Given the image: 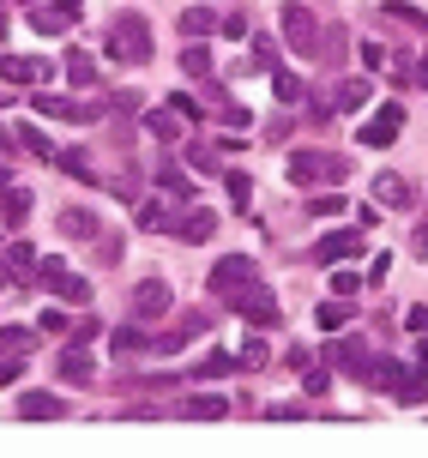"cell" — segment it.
Returning <instances> with one entry per match:
<instances>
[{
  "instance_id": "cell-10",
  "label": "cell",
  "mask_w": 428,
  "mask_h": 458,
  "mask_svg": "<svg viewBox=\"0 0 428 458\" xmlns=\"http://www.w3.org/2000/svg\"><path fill=\"white\" fill-rule=\"evenodd\" d=\"M175 416H181V422H224L229 398H224V392H187V398L175 404Z\"/></svg>"
},
{
  "instance_id": "cell-15",
  "label": "cell",
  "mask_w": 428,
  "mask_h": 458,
  "mask_svg": "<svg viewBox=\"0 0 428 458\" xmlns=\"http://www.w3.org/2000/svg\"><path fill=\"white\" fill-rule=\"evenodd\" d=\"M48 61H30V55H6V61H0V79H6V85H43L48 79Z\"/></svg>"
},
{
  "instance_id": "cell-9",
  "label": "cell",
  "mask_w": 428,
  "mask_h": 458,
  "mask_svg": "<svg viewBox=\"0 0 428 458\" xmlns=\"http://www.w3.org/2000/svg\"><path fill=\"white\" fill-rule=\"evenodd\" d=\"M19 422H67L61 392H19Z\"/></svg>"
},
{
  "instance_id": "cell-51",
  "label": "cell",
  "mask_w": 428,
  "mask_h": 458,
  "mask_svg": "<svg viewBox=\"0 0 428 458\" xmlns=\"http://www.w3.org/2000/svg\"><path fill=\"white\" fill-rule=\"evenodd\" d=\"M218 30H224V37H248V13H224Z\"/></svg>"
},
{
  "instance_id": "cell-60",
  "label": "cell",
  "mask_w": 428,
  "mask_h": 458,
  "mask_svg": "<svg viewBox=\"0 0 428 458\" xmlns=\"http://www.w3.org/2000/svg\"><path fill=\"white\" fill-rule=\"evenodd\" d=\"M416 253L428 259V211H423V224H416Z\"/></svg>"
},
{
  "instance_id": "cell-4",
  "label": "cell",
  "mask_w": 428,
  "mask_h": 458,
  "mask_svg": "<svg viewBox=\"0 0 428 458\" xmlns=\"http://www.w3.org/2000/svg\"><path fill=\"white\" fill-rule=\"evenodd\" d=\"M350 163L332 157V151H290V182L295 187H314V182H344Z\"/></svg>"
},
{
  "instance_id": "cell-7",
  "label": "cell",
  "mask_w": 428,
  "mask_h": 458,
  "mask_svg": "<svg viewBox=\"0 0 428 458\" xmlns=\"http://www.w3.org/2000/svg\"><path fill=\"white\" fill-rule=\"evenodd\" d=\"M398 127H405V103H386L374 121H362V127H356V145H368V151H386V145L398 139Z\"/></svg>"
},
{
  "instance_id": "cell-39",
  "label": "cell",
  "mask_w": 428,
  "mask_h": 458,
  "mask_svg": "<svg viewBox=\"0 0 428 458\" xmlns=\"http://www.w3.org/2000/svg\"><path fill=\"white\" fill-rule=\"evenodd\" d=\"M302 392H308V398H326V392H332V374L314 368V362H302Z\"/></svg>"
},
{
  "instance_id": "cell-52",
  "label": "cell",
  "mask_w": 428,
  "mask_h": 458,
  "mask_svg": "<svg viewBox=\"0 0 428 458\" xmlns=\"http://www.w3.org/2000/svg\"><path fill=\"white\" fill-rule=\"evenodd\" d=\"M169 109H175V114H181V121H200V103H193V97H181V91H175V97H169Z\"/></svg>"
},
{
  "instance_id": "cell-2",
  "label": "cell",
  "mask_w": 428,
  "mask_h": 458,
  "mask_svg": "<svg viewBox=\"0 0 428 458\" xmlns=\"http://www.w3.org/2000/svg\"><path fill=\"white\" fill-rule=\"evenodd\" d=\"M224 308H229V314H242L248 326H278V296H271V290L260 284V277H248L242 290H229V296H224Z\"/></svg>"
},
{
  "instance_id": "cell-57",
  "label": "cell",
  "mask_w": 428,
  "mask_h": 458,
  "mask_svg": "<svg viewBox=\"0 0 428 458\" xmlns=\"http://www.w3.org/2000/svg\"><path fill=\"white\" fill-rule=\"evenodd\" d=\"M405 326L410 332H428V308H405Z\"/></svg>"
},
{
  "instance_id": "cell-55",
  "label": "cell",
  "mask_w": 428,
  "mask_h": 458,
  "mask_svg": "<svg viewBox=\"0 0 428 458\" xmlns=\"http://www.w3.org/2000/svg\"><path fill=\"white\" fill-rule=\"evenodd\" d=\"M121 248H127L121 235H103V242H97V253H103V259H121Z\"/></svg>"
},
{
  "instance_id": "cell-37",
  "label": "cell",
  "mask_w": 428,
  "mask_h": 458,
  "mask_svg": "<svg viewBox=\"0 0 428 458\" xmlns=\"http://www.w3.org/2000/svg\"><path fill=\"white\" fill-rule=\"evenodd\" d=\"M6 272H13V277L37 272V248H30V242H13V248H6Z\"/></svg>"
},
{
  "instance_id": "cell-14",
  "label": "cell",
  "mask_w": 428,
  "mask_h": 458,
  "mask_svg": "<svg viewBox=\"0 0 428 458\" xmlns=\"http://www.w3.org/2000/svg\"><path fill=\"white\" fill-rule=\"evenodd\" d=\"M151 182H158L163 199H181V206H193V175H187L181 163H158V175H151Z\"/></svg>"
},
{
  "instance_id": "cell-58",
  "label": "cell",
  "mask_w": 428,
  "mask_h": 458,
  "mask_svg": "<svg viewBox=\"0 0 428 458\" xmlns=\"http://www.w3.org/2000/svg\"><path fill=\"white\" fill-rule=\"evenodd\" d=\"M55 6H61V13H67V19H73V24L85 19V0H55Z\"/></svg>"
},
{
  "instance_id": "cell-48",
  "label": "cell",
  "mask_w": 428,
  "mask_h": 458,
  "mask_svg": "<svg viewBox=\"0 0 428 458\" xmlns=\"http://www.w3.org/2000/svg\"><path fill=\"white\" fill-rule=\"evenodd\" d=\"M290 127H295L290 114H271V121H266V133H260V139H271V145H284V139H290Z\"/></svg>"
},
{
  "instance_id": "cell-12",
  "label": "cell",
  "mask_w": 428,
  "mask_h": 458,
  "mask_svg": "<svg viewBox=\"0 0 428 458\" xmlns=\"http://www.w3.org/2000/svg\"><path fill=\"white\" fill-rule=\"evenodd\" d=\"M175 235L187 242V248H200V242H211L218 235V211H205V206H187L175 217Z\"/></svg>"
},
{
  "instance_id": "cell-50",
  "label": "cell",
  "mask_w": 428,
  "mask_h": 458,
  "mask_svg": "<svg viewBox=\"0 0 428 458\" xmlns=\"http://www.w3.org/2000/svg\"><path fill=\"white\" fill-rule=\"evenodd\" d=\"M97 332H103V326H97V320H73L67 344H90V338H97Z\"/></svg>"
},
{
  "instance_id": "cell-35",
  "label": "cell",
  "mask_w": 428,
  "mask_h": 458,
  "mask_svg": "<svg viewBox=\"0 0 428 458\" xmlns=\"http://www.w3.org/2000/svg\"><path fill=\"white\" fill-rule=\"evenodd\" d=\"M55 163L67 169L73 182H97V169H90V157H85V151H55ZM97 187H103V182H97Z\"/></svg>"
},
{
  "instance_id": "cell-44",
  "label": "cell",
  "mask_w": 428,
  "mask_h": 458,
  "mask_svg": "<svg viewBox=\"0 0 428 458\" xmlns=\"http://www.w3.org/2000/svg\"><path fill=\"white\" fill-rule=\"evenodd\" d=\"M266 356L271 350H266V338H260V326H253V338L242 344V368H266Z\"/></svg>"
},
{
  "instance_id": "cell-33",
  "label": "cell",
  "mask_w": 428,
  "mask_h": 458,
  "mask_svg": "<svg viewBox=\"0 0 428 458\" xmlns=\"http://www.w3.org/2000/svg\"><path fill=\"white\" fill-rule=\"evenodd\" d=\"M30 24H37V30H43V37H61V30H67V13H61V6H30Z\"/></svg>"
},
{
  "instance_id": "cell-46",
  "label": "cell",
  "mask_w": 428,
  "mask_h": 458,
  "mask_svg": "<svg viewBox=\"0 0 428 458\" xmlns=\"http://www.w3.org/2000/svg\"><path fill=\"white\" fill-rule=\"evenodd\" d=\"M145 344H151V332H139V326H121L115 332V350H145Z\"/></svg>"
},
{
  "instance_id": "cell-22",
  "label": "cell",
  "mask_w": 428,
  "mask_h": 458,
  "mask_svg": "<svg viewBox=\"0 0 428 458\" xmlns=\"http://www.w3.org/2000/svg\"><path fill=\"white\" fill-rule=\"evenodd\" d=\"M55 368H61V380H67V386H85V380H90V356H85V344H67Z\"/></svg>"
},
{
  "instance_id": "cell-40",
  "label": "cell",
  "mask_w": 428,
  "mask_h": 458,
  "mask_svg": "<svg viewBox=\"0 0 428 458\" xmlns=\"http://www.w3.org/2000/svg\"><path fill=\"white\" fill-rule=\"evenodd\" d=\"M266 422H308V404H295V398H278V404H266Z\"/></svg>"
},
{
  "instance_id": "cell-26",
  "label": "cell",
  "mask_w": 428,
  "mask_h": 458,
  "mask_svg": "<svg viewBox=\"0 0 428 458\" xmlns=\"http://www.w3.org/2000/svg\"><path fill=\"white\" fill-rule=\"evenodd\" d=\"M37 350V326H0V356H30Z\"/></svg>"
},
{
  "instance_id": "cell-27",
  "label": "cell",
  "mask_w": 428,
  "mask_h": 458,
  "mask_svg": "<svg viewBox=\"0 0 428 458\" xmlns=\"http://www.w3.org/2000/svg\"><path fill=\"white\" fill-rule=\"evenodd\" d=\"M187 169H200V175H224V151L205 145V139H193V145H187Z\"/></svg>"
},
{
  "instance_id": "cell-59",
  "label": "cell",
  "mask_w": 428,
  "mask_h": 458,
  "mask_svg": "<svg viewBox=\"0 0 428 458\" xmlns=\"http://www.w3.org/2000/svg\"><path fill=\"white\" fill-rule=\"evenodd\" d=\"M410 85H423V91H428V61H410Z\"/></svg>"
},
{
  "instance_id": "cell-21",
  "label": "cell",
  "mask_w": 428,
  "mask_h": 458,
  "mask_svg": "<svg viewBox=\"0 0 428 458\" xmlns=\"http://www.w3.org/2000/svg\"><path fill=\"white\" fill-rule=\"evenodd\" d=\"M314 320L326 326V332H344V326L356 320V301H350V296H332V301H320V308H314Z\"/></svg>"
},
{
  "instance_id": "cell-36",
  "label": "cell",
  "mask_w": 428,
  "mask_h": 458,
  "mask_svg": "<svg viewBox=\"0 0 428 458\" xmlns=\"http://www.w3.org/2000/svg\"><path fill=\"white\" fill-rule=\"evenodd\" d=\"M139 229H175V211L163 206V199H145L139 206Z\"/></svg>"
},
{
  "instance_id": "cell-13",
  "label": "cell",
  "mask_w": 428,
  "mask_h": 458,
  "mask_svg": "<svg viewBox=\"0 0 428 458\" xmlns=\"http://www.w3.org/2000/svg\"><path fill=\"white\" fill-rule=\"evenodd\" d=\"M37 109L55 114V121H97V114H103V103H79V97H55V91H43V97H37Z\"/></svg>"
},
{
  "instance_id": "cell-49",
  "label": "cell",
  "mask_w": 428,
  "mask_h": 458,
  "mask_svg": "<svg viewBox=\"0 0 428 458\" xmlns=\"http://www.w3.org/2000/svg\"><path fill=\"white\" fill-rule=\"evenodd\" d=\"M37 332H73V320H67V314H61V308H48L43 320H37Z\"/></svg>"
},
{
  "instance_id": "cell-53",
  "label": "cell",
  "mask_w": 428,
  "mask_h": 458,
  "mask_svg": "<svg viewBox=\"0 0 428 458\" xmlns=\"http://www.w3.org/2000/svg\"><path fill=\"white\" fill-rule=\"evenodd\" d=\"M158 404H133V411H121V422H158Z\"/></svg>"
},
{
  "instance_id": "cell-19",
  "label": "cell",
  "mask_w": 428,
  "mask_h": 458,
  "mask_svg": "<svg viewBox=\"0 0 428 458\" xmlns=\"http://www.w3.org/2000/svg\"><path fill=\"white\" fill-rule=\"evenodd\" d=\"M398 374H405V362H392V356H368V368H362L356 380H362V386H374V392H392V386H398Z\"/></svg>"
},
{
  "instance_id": "cell-45",
  "label": "cell",
  "mask_w": 428,
  "mask_h": 458,
  "mask_svg": "<svg viewBox=\"0 0 428 458\" xmlns=\"http://www.w3.org/2000/svg\"><path fill=\"white\" fill-rule=\"evenodd\" d=\"M308 211H314V217H338V211H344V193H314V199H308Z\"/></svg>"
},
{
  "instance_id": "cell-32",
  "label": "cell",
  "mask_w": 428,
  "mask_h": 458,
  "mask_svg": "<svg viewBox=\"0 0 428 458\" xmlns=\"http://www.w3.org/2000/svg\"><path fill=\"white\" fill-rule=\"evenodd\" d=\"M224 187H229V206H235V211L253 206V175H242V169H224Z\"/></svg>"
},
{
  "instance_id": "cell-41",
  "label": "cell",
  "mask_w": 428,
  "mask_h": 458,
  "mask_svg": "<svg viewBox=\"0 0 428 458\" xmlns=\"http://www.w3.org/2000/svg\"><path fill=\"white\" fill-rule=\"evenodd\" d=\"M248 67H266V72H278V43H266V37H253V48H248Z\"/></svg>"
},
{
  "instance_id": "cell-17",
  "label": "cell",
  "mask_w": 428,
  "mask_h": 458,
  "mask_svg": "<svg viewBox=\"0 0 428 458\" xmlns=\"http://www.w3.org/2000/svg\"><path fill=\"white\" fill-rule=\"evenodd\" d=\"M218 24H224V19H218L211 6H187V13H181V19H175V30H181V37H187V43H205V37H211Z\"/></svg>"
},
{
  "instance_id": "cell-20",
  "label": "cell",
  "mask_w": 428,
  "mask_h": 458,
  "mask_svg": "<svg viewBox=\"0 0 428 458\" xmlns=\"http://www.w3.org/2000/svg\"><path fill=\"white\" fill-rule=\"evenodd\" d=\"M326 97H332V109H338V114H350V109H362V103L374 97V85H368V79H338Z\"/></svg>"
},
{
  "instance_id": "cell-62",
  "label": "cell",
  "mask_w": 428,
  "mask_h": 458,
  "mask_svg": "<svg viewBox=\"0 0 428 458\" xmlns=\"http://www.w3.org/2000/svg\"><path fill=\"white\" fill-rule=\"evenodd\" d=\"M24 6H37V0H24Z\"/></svg>"
},
{
  "instance_id": "cell-42",
  "label": "cell",
  "mask_w": 428,
  "mask_h": 458,
  "mask_svg": "<svg viewBox=\"0 0 428 458\" xmlns=\"http://www.w3.org/2000/svg\"><path fill=\"white\" fill-rule=\"evenodd\" d=\"M386 19H398V24H416V30H428V13H416V6H405V0H386Z\"/></svg>"
},
{
  "instance_id": "cell-24",
  "label": "cell",
  "mask_w": 428,
  "mask_h": 458,
  "mask_svg": "<svg viewBox=\"0 0 428 458\" xmlns=\"http://www.w3.org/2000/svg\"><path fill=\"white\" fill-rule=\"evenodd\" d=\"M139 127H145L151 139H163V145H175V139H181V114L175 109H145V121H139Z\"/></svg>"
},
{
  "instance_id": "cell-43",
  "label": "cell",
  "mask_w": 428,
  "mask_h": 458,
  "mask_svg": "<svg viewBox=\"0 0 428 458\" xmlns=\"http://www.w3.org/2000/svg\"><path fill=\"white\" fill-rule=\"evenodd\" d=\"M19 145L30 151V157H48V163H55V145H48V139L37 133V127H19Z\"/></svg>"
},
{
  "instance_id": "cell-5",
  "label": "cell",
  "mask_w": 428,
  "mask_h": 458,
  "mask_svg": "<svg viewBox=\"0 0 428 458\" xmlns=\"http://www.w3.org/2000/svg\"><path fill=\"white\" fill-rule=\"evenodd\" d=\"M37 277H43V290L55 301H73V308H85V301H90V284L79 272H67V259H37Z\"/></svg>"
},
{
  "instance_id": "cell-31",
  "label": "cell",
  "mask_w": 428,
  "mask_h": 458,
  "mask_svg": "<svg viewBox=\"0 0 428 458\" xmlns=\"http://www.w3.org/2000/svg\"><path fill=\"white\" fill-rule=\"evenodd\" d=\"M181 72H187V79H211V48L187 43V48H181Z\"/></svg>"
},
{
  "instance_id": "cell-61",
  "label": "cell",
  "mask_w": 428,
  "mask_h": 458,
  "mask_svg": "<svg viewBox=\"0 0 428 458\" xmlns=\"http://www.w3.org/2000/svg\"><path fill=\"white\" fill-rule=\"evenodd\" d=\"M6 187H13V175H6V163H0V193H6Z\"/></svg>"
},
{
  "instance_id": "cell-11",
  "label": "cell",
  "mask_w": 428,
  "mask_h": 458,
  "mask_svg": "<svg viewBox=\"0 0 428 458\" xmlns=\"http://www.w3.org/2000/svg\"><path fill=\"white\" fill-rule=\"evenodd\" d=\"M356 248H362V229L356 224H350V229H326V235L314 242V259H320V266H338V259H350Z\"/></svg>"
},
{
  "instance_id": "cell-30",
  "label": "cell",
  "mask_w": 428,
  "mask_h": 458,
  "mask_svg": "<svg viewBox=\"0 0 428 458\" xmlns=\"http://www.w3.org/2000/svg\"><path fill=\"white\" fill-rule=\"evenodd\" d=\"M271 97H278V103H302V97H308V85H302V72L278 67V72H271Z\"/></svg>"
},
{
  "instance_id": "cell-8",
  "label": "cell",
  "mask_w": 428,
  "mask_h": 458,
  "mask_svg": "<svg viewBox=\"0 0 428 458\" xmlns=\"http://www.w3.org/2000/svg\"><path fill=\"white\" fill-rule=\"evenodd\" d=\"M169 308H175V290H169L163 277H139L133 284V314L139 320H163Z\"/></svg>"
},
{
  "instance_id": "cell-56",
  "label": "cell",
  "mask_w": 428,
  "mask_h": 458,
  "mask_svg": "<svg viewBox=\"0 0 428 458\" xmlns=\"http://www.w3.org/2000/svg\"><path fill=\"white\" fill-rule=\"evenodd\" d=\"M248 121H253L248 109H235V103H224V127H248Z\"/></svg>"
},
{
  "instance_id": "cell-1",
  "label": "cell",
  "mask_w": 428,
  "mask_h": 458,
  "mask_svg": "<svg viewBox=\"0 0 428 458\" xmlns=\"http://www.w3.org/2000/svg\"><path fill=\"white\" fill-rule=\"evenodd\" d=\"M103 55H109L115 67H145L151 61V24H145V13H115Z\"/></svg>"
},
{
  "instance_id": "cell-38",
  "label": "cell",
  "mask_w": 428,
  "mask_h": 458,
  "mask_svg": "<svg viewBox=\"0 0 428 458\" xmlns=\"http://www.w3.org/2000/svg\"><path fill=\"white\" fill-rule=\"evenodd\" d=\"M344 48H350V43H344V30H320V55H314V61L338 67V61H344Z\"/></svg>"
},
{
  "instance_id": "cell-47",
  "label": "cell",
  "mask_w": 428,
  "mask_h": 458,
  "mask_svg": "<svg viewBox=\"0 0 428 458\" xmlns=\"http://www.w3.org/2000/svg\"><path fill=\"white\" fill-rule=\"evenodd\" d=\"M356 284H362V277H356V272H350V266L338 259V272H332V296H356Z\"/></svg>"
},
{
  "instance_id": "cell-29",
  "label": "cell",
  "mask_w": 428,
  "mask_h": 458,
  "mask_svg": "<svg viewBox=\"0 0 428 458\" xmlns=\"http://www.w3.org/2000/svg\"><path fill=\"white\" fill-rule=\"evenodd\" d=\"M61 229H67V242H90L97 235V217L85 206H61Z\"/></svg>"
},
{
  "instance_id": "cell-23",
  "label": "cell",
  "mask_w": 428,
  "mask_h": 458,
  "mask_svg": "<svg viewBox=\"0 0 428 458\" xmlns=\"http://www.w3.org/2000/svg\"><path fill=\"white\" fill-rule=\"evenodd\" d=\"M398 404H428V368H405L398 374V386H392Z\"/></svg>"
},
{
  "instance_id": "cell-28",
  "label": "cell",
  "mask_w": 428,
  "mask_h": 458,
  "mask_svg": "<svg viewBox=\"0 0 428 458\" xmlns=\"http://www.w3.org/2000/svg\"><path fill=\"white\" fill-rule=\"evenodd\" d=\"M30 206H37V199H30V187H6V193H0V211H6V229H19L24 217H30Z\"/></svg>"
},
{
  "instance_id": "cell-54",
  "label": "cell",
  "mask_w": 428,
  "mask_h": 458,
  "mask_svg": "<svg viewBox=\"0 0 428 458\" xmlns=\"http://www.w3.org/2000/svg\"><path fill=\"white\" fill-rule=\"evenodd\" d=\"M19 368H24V356H0V386H13V380H19Z\"/></svg>"
},
{
  "instance_id": "cell-34",
  "label": "cell",
  "mask_w": 428,
  "mask_h": 458,
  "mask_svg": "<svg viewBox=\"0 0 428 458\" xmlns=\"http://www.w3.org/2000/svg\"><path fill=\"white\" fill-rule=\"evenodd\" d=\"M67 79L73 85H97V61H90L85 48H67Z\"/></svg>"
},
{
  "instance_id": "cell-18",
  "label": "cell",
  "mask_w": 428,
  "mask_h": 458,
  "mask_svg": "<svg viewBox=\"0 0 428 458\" xmlns=\"http://www.w3.org/2000/svg\"><path fill=\"white\" fill-rule=\"evenodd\" d=\"M235 368H242V356H229V350H211V356H200V362L187 368V380H205V386H211V380H224V374H235Z\"/></svg>"
},
{
  "instance_id": "cell-25",
  "label": "cell",
  "mask_w": 428,
  "mask_h": 458,
  "mask_svg": "<svg viewBox=\"0 0 428 458\" xmlns=\"http://www.w3.org/2000/svg\"><path fill=\"white\" fill-rule=\"evenodd\" d=\"M326 356H332L338 368H350V374H362V368H368V344H362V338H332Z\"/></svg>"
},
{
  "instance_id": "cell-3",
  "label": "cell",
  "mask_w": 428,
  "mask_h": 458,
  "mask_svg": "<svg viewBox=\"0 0 428 458\" xmlns=\"http://www.w3.org/2000/svg\"><path fill=\"white\" fill-rule=\"evenodd\" d=\"M284 43H290V55H302V61L320 55V19L302 0H284Z\"/></svg>"
},
{
  "instance_id": "cell-6",
  "label": "cell",
  "mask_w": 428,
  "mask_h": 458,
  "mask_svg": "<svg viewBox=\"0 0 428 458\" xmlns=\"http://www.w3.org/2000/svg\"><path fill=\"white\" fill-rule=\"evenodd\" d=\"M248 277H260V272H253V259H248V253H224V259H218V266L205 272V296H218V301H224L229 290H242Z\"/></svg>"
},
{
  "instance_id": "cell-16",
  "label": "cell",
  "mask_w": 428,
  "mask_h": 458,
  "mask_svg": "<svg viewBox=\"0 0 428 458\" xmlns=\"http://www.w3.org/2000/svg\"><path fill=\"white\" fill-rule=\"evenodd\" d=\"M374 206H416V187H410L405 175L381 169V175H374Z\"/></svg>"
}]
</instances>
